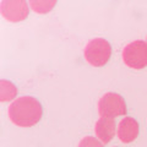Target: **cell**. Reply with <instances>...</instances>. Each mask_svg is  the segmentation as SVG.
I'll return each mask as SVG.
<instances>
[{
  "mask_svg": "<svg viewBox=\"0 0 147 147\" xmlns=\"http://www.w3.org/2000/svg\"><path fill=\"white\" fill-rule=\"evenodd\" d=\"M112 48L110 44L103 38H96L87 44L85 49V57L91 65L103 66L109 60Z\"/></svg>",
  "mask_w": 147,
  "mask_h": 147,
  "instance_id": "7a4b0ae2",
  "label": "cell"
},
{
  "mask_svg": "<svg viewBox=\"0 0 147 147\" xmlns=\"http://www.w3.org/2000/svg\"><path fill=\"white\" fill-rule=\"evenodd\" d=\"M114 127H115V123L112 118H102L99 119L96 124V132H97L98 137L103 144H107L112 140L114 136Z\"/></svg>",
  "mask_w": 147,
  "mask_h": 147,
  "instance_id": "8992f818",
  "label": "cell"
},
{
  "mask_svg": "<svg viewBox=\"0 0 147 147\" xmlns=\"http://www.w3.org/2000/svg\"><path fill=\"white\" fill-rule=\"evenodd\" d=\"M9 115L12 123L18 126H32L42 117V105L36 98L22 97L10 105Z\"/></svg>",
  "mask_w": 147,
  "mask_h": 147,
  "instance_id": "6da1fadb",
  "label": "cell"
},
{
  "mask_svg": "<svg viewBox=\"0 0 147 147\" xmlns=\"http://www.w3.org/2000/svg\"><path fill=\"white\" fill-rule=\"evenodd\" d=\"M99 114L104 118H112L123 115L126 113V107L124 99L117 93H107L100 98L98 103Z\"/></svg>",
  "mask_w": 147,
  "mask_h": 147,
  "instance_id": "277c9868",
  "label": "cell"
},
{
  "mask_svg": "<svg viewBox=\"0 0 147 147\" xmlns=\"http://www.w3.org/2000/svg\"><path fill=\"white\" fill-rule=\"evenodd\" d=\"M139 132V125L131 118H126L119 124L118 135L123 142H131L136 139Z\"/></svg>",
  "mask_w": 147,
  "mask_h": 147,
  "instance_id": "5b68a950",
  "label": "cell"
},
{
  "mask_svg": "<svg viewBox=\"0 0 147 147\" xmlns=\"http://www.w3.org/2000/svg\"><path fill=\"white\" fill-rule=\"evenodd\" d=\"M79 147H102V145H100L98 141H96L94 139H92V137L88 136L80 142Z\"/></svg>",
  "mask_w": 147,
  "mask_h": 147,
  "instance_id": "52a82bcc",
  "label": "cell"
},
{
  "mask_svg": "<svg viewBox=\"0 0 147 147\" xmlns=\"http://www.w3.org/2000/svg\"><path fill=\"white\" fill-rule=\"evenodd\" d=\"M123 59L132 69H142L147 65V44L142 40H135L127 44L123 52Z\"/></svg>",
  "mask_w": 147,
  "mask_h": 147,
  "instance_id": "3957f363",
  "label": "cell"
}]
</instances>
